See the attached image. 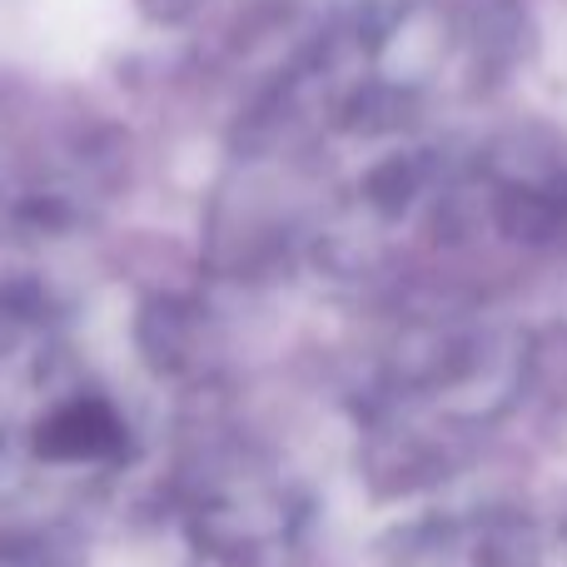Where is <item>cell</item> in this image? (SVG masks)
I'll return each instance as SVG.
<instances>
[{
    "instance_id": "3",
    "label": "cell",
    "mask_w": 567,
    "mask_h": 567,
    "mask_svg": "<svg viewBox=\"0 0 567 567\" xmlns=\"http://www.w3.org/2000/svg\"><path fill=\"white\" fill-rule=\"evenodd\" d=\"M413 567H538V543L528 528L503 518L458 523V528L439 533L413 558Z\"/></svg>"
},
{
    "instance_id": "1",
    "label": "cell",
    "mask_w": 567,
    "mask_h": 567,
    "mask_svg": "<svg viewBox=\"0 0 567 567\" xmlns=\"http://www.w3.org/2000/svg\"><path fill=\"white\" fill-rule=\"evenodd\" d=\"M528 383V333L493 319L433 323L399 343L379 383L373 443L383 463L439 458L453 439L493 423Z\"/></svg>"
},
{
    "instance_id": "2",
    "label": "cell",
    "mask_w": 567,
    "mask_h": 567,
    "mask_svg": "<svg viewBox=\"0 0 567 567\" xmlns=\"http://www.w3.org/2000/svg\"><path fill=\"white\" fill-rule=\"evenodd\" d=\"M130 449L135 433L125 409L80 369L50 359L0 419V463L10 478L45 493L95 488L130 458Z\"/></svg>"
},
{
    "instance_id": "4",
    "label": "cell",
    "mask_w": 567,
    "mask_h": 567,
    "mask_svg": "<svg viewBox=\"0 0 567 567\" xmlns=\"http://www.w3.org/2000/svg\"><path fill=\"white\" fill-rule=\"evenodd\" d=\"M558 553H563V563H567V508H563V523H558Z\"/></svg>"
}]
</instances>
